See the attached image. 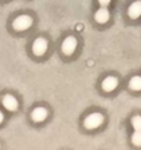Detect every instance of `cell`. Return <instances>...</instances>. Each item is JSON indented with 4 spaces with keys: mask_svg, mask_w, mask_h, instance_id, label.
Returning a JSON list of instances; mask_svg holds the SVG:
<instances>
[{
    "mask_svg": "<svg viewBox=\"0 0 141 150\" xmlns=\"http://www.w3.org/2000/svg\"><path fill=\"white\" fill-rule=\"evenodd\" d=\"M12 25H13V28L16 31H25V30H28L32 25V18L30 15H21V16H18L13 21Z\"/></svg>",
    "mask_w": 141,
    "mask_h": 150,
    "instance_id": "cell-1",
    "label": "cell"
},
{
    "mask_svg": "<svg viewBox=\"0 0 141 150\" xmlns=\"http://www.w3.org/2000/svg\"><path fill=\"white\" fill-rule=\"evenodd\" d=\"M77 46H78L77 38H75L74 35H69V37H66V38L63 40V43H62V52H63L66 56H70V54L75 52Z\"/></svg>",
    "mask_w": 141,
    "mask_h": 150,
    "instance_id": "cell-2",
    "label": "cell"
},
{
    "mask_svg": "<svg viewBox=\"0 0 141 150\" xmlns=\"http://www.w3.org/2000/svg\"><path fill=\"white\" fill-rule=\"evenodd\" d=\"M46 50H47V41L44 38H41V37L40 38H35L34 43H32V52H34V54L43 56L46 53Z\"/></svg>",
    "mask_w": 141,
    "mask_h": 150,
    "instance_id": "cell-3",
    "label": "cell"
},
{
    "mask_svg": "<svg viewBox=\"0 0 141 150\" xmlns=\"http://www.w3.org/2000/svg\"><path fill=\"white\" fill-rule=\"evenodd\" d=\"M103 122V116L100 115V113H91V115H88L87 118H85V127L87 128H96V127H99L100 124Z\"/></svg>",
    "mask_w": 141,
    "mask_h": 150,
    "instance_id": "cell-4",
    "label": "cell"
},
{
    "mask_svg": "<svg viewBox=\"0 0 141 150\" xmlns=\"http://www.w3.org/2000/svg\"><path fill=\"white\" fill-rule=\"evenodd\" d=\"M128 15L129 18L132 19H137L141 16V0H137V2H134L129 8H128Z\"/></svg>",
    "mask_w": 141,
    "mask_h": 150,
    "instance_id": "cell-5",
    "label": "cell"
},
{
    "mask_svg": "<svg viewBox=\"0 0 141 150\" xmlns=\"http://www.w3.org/2000/svg\"><path fill=\"white\" fill-rule=\"evenodd\" d=\"M94 18H96V21H97L99 24H106V22L109 21V18H110V13H109V11H107L106 8L102 6V8L96 12Z\"/></svg>",
    "mask_w": 141,
    "mask_h": 150,
    "instance_id": "cell-6",
    "label": "cell"
},
{
    "mask_svg": "<svg viewBox=\"0 0 141 150\" xmlns=\"http://www.w3.org/2000/svg\"><path fill=\"white\" fill-rule=\"evenodd\" d=\"M102 87L104 91H113L118 87V80L115 77H106L102 83Z\"/></svg>",
    "mask_w": 141,
    "mask_h": 150,
    "instance_id": "cell-7",
    "label": "cell"
},
{
    "mask_svg": "<svg viewBox=\"0 0 141 150\" xmlns=\"http://www.w3.org/2000/svg\"><path fill=\"white\" fill-rule=\"evenodd\" d=\"M3 106L8 110H16L18 109V100L12 96V94H6L3 97Z\"/></svg>",
    "mask_w": 141,
    "mask_h": 150,
    "instance_id": "cell-8",
    "label": "cell"
},
{
    "mask_svg": "<svg viewBox=\"0 0 141 150\" xmlns=\"http://www.w3.org/2000/svg\"><path fill=\"white\" fill-rule=\"evenodd\" d=\"M31 116H32V119H34L35 122H41V121L46 119V116H47V110H46L44 108H35V109L32 110Z\"/></svg>",
    "mask_w": 141,
    "mask_h": 150,
    "instance_id": "cell-9",
    "label": "cell"
},
{
    "mask_svg": "<svg viewBox=\"0 0 141 150\" xmlns=\"http://www.w3.org/2000/svg\"><path fill=\"white\" fill-rule=\"evenodd\" d=\"M129 87L132 90H135V91L141 90V77H140V75H135V77H132L129 80Z\"/></svg>",
    "mask_w": 141,
    "mask_h": 150,
    "instance_id": "cell-10",
    "label": "cell"
},
{
    "mask_svg": "<svg viewBox=\"0 0 141 150\" xmlns=\"http://www.w3.org/2000/svg\"><path fill=\"white\" fill-rule=\"evenodd\" d=\"M132 125L137 131H141V116H134L132 118Z\"/></svg>",
    "mask_w": 141,
    "mask_h": 150,
    "instance_id": "cell-11",
    "label": "cell"
},
{
    "mask_svg": "<svg viewBox=\"0 0 141 150\" xmlns=\"http://www.w3.org/2000/svg\"><path fill=\"white\" fill-rule=\"evenodd\" d=\"M132 140L135 144H141V131H137L134 135H132Z\"/></svg>",
    "mask_w": 141,
    "mask_h": 150,
    "instance_id": "cell-12",
    "label": "cell"
},
{
    "mask_svg": "<svg viewBox=\"0 0 141 150\" xmlns=\"http://www.w3.org/2000/svg\"><path fill=\"white\" fill-rule=\"evenodd\" d=\"M110 2H112V0H99V3H100V5L103 6V8H106V6H107V5H109Z\"/></svg>",
    "mask_w": 141,
    "mask_h": 150,
    "instance_id": "cell-13",
    "label": "cell"
},
{
    "mask_svg": "<svg viewBox=\"0 0 141 150\" xmlns=\"http://www.w3.org/2000/svg\"><path fill=\"white\" fill-rule=\"evenodd\" d=\"M2 121H3V113L0 112V122H2Z\"/></svg>",
    "mask_w": 141,
    "mask_h": 150,
    "instance_id": "cell-14",
    "label": "cell"
}]
</instances>
